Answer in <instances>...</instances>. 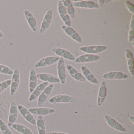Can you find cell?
Segmentation results:
<instances>
[{
  "label": "cell",
  "mask_w": 134,
  "mask_h": 134,
  "mask_svg": "<svg viewBox=\"0 0 134 134\" xmlns=\"http://www.w3.org/2000/svg\"><path fill=\"white\" fill-rule=\"evenodd\" d=\"M37 77L36 70L34 69H31L29 76V92L32 93L37 86Z\"/></svg>",
  "instance_id": "obj_25"
},
{
  "label": "cell",
  "mask_w": 134,
  "mask_h": 134,
  "mask_svg": "<svg viewBox=\"0 0 134 134\" xmlns=\"http://www.w3.org/2000/svg\"><path fill=\"white\" fill-rule=\"evenodd\" d=\"M20 73L18 68H16L14 71L12 78L11 84L10 94L11 96H14L17 91L20 83Z\"/></svg>",
  "instance_id": "obj_7"
},
{
  "label": "cell",
  "mask_w": 134,
  "mask_h": 134,
  "mask_svg": "<svg viewBox=\"0 0 134 134\" xmlns=\"http://www.w3.org/2000/svg\"><path fill=\"white\" fill-rule=\"evenodd\" d=\"M29 111L32 114L38 116H47L55 113V110L53 108L46 107L31 108L29 109Z\"/></svg>",
  "instance_id": "obj_13"
},
{
  "label": "cell",
  "mask_w": 134,
  "mask_h": 134,
  "mask_svg": "<svg viewBox=\"0 0 134 134\" xmlns=\"http://www.w3.org/2000/svg\"><path fill=\"white\" fill-rule=\"evenodd\" d=\"M100 58V56L96 55L84 54L75 59L74 62L76 63H92L98 61Z\"/></svg>",
  "instance_id": "obj_6"
},
{
  "label": "cell",
  "mask_w": 134,
  "mask_h": 134,
  "mask_svg": "<svg viewBox=\"0 0 134 134\" xmlns=\"http://www.w3.org/2000/svg\"><path fill=\"white\" fill-rule=\"evenodd\" d=\"M107 48V46L105 45H94L83 46L80 48V50L87 54L95 55L105 51Z\"/></svg>",
  "instance_id": "obj_2"
},
{
  "label": "cell",
  "mask_w": 134,
  "mask_h": 134,
  "mask_svg": "<svg viewBox=\"0 0 134 134\" xmlns=\"http://www.w3.org/2000/svg\"><path fill=\"white\" fill-rule=\"evenodd\" d=\"M62 29L65 33L73 40L79 43L82 42V40L78 33L71 27H69L66 25H63Z\"/></svg>",
  "instance_id": "obj_18"
},
{
  "label": "cell",
  "mask_w": 134,
  "mask_h": 134,
  "mask_svg": "<svg viewBox=\"0 0 134 134\" xmlns=\"http://www.w3.org/2000/svg\"><path fill=\"white\" fill-rule=\"evenodd\" d=\"M54 88V85L51 84L49 85L43 91V92L38 97V102H37V106L38 107H41L44 104V103L49 97V95L53 91Z\"/></svg>",
  "instance_id": "obj_12"
},
{
  "label": "cell",
  "mask_w": 134,
  "mask_h": 134,
  "mask_svg": "<svg viewBox=\"0 0 134 134\" xmlns=\"http://www.w3.org/2000/svg\"><path fill=\"white\" fill-rule=\"evenodd\" d=\"M37 79L43 81L44 82H48L51 83H60L59 78L55 76L47 73H38L37 74Z\"/></svg>",
  "instance_id": "obj_21"
},
{
  "label": "cell",
  "mask_w": 134,
  "mask_h": 134,
  "mask_svg": "<svg viewBox=\"0 0 134 134\" xmlns=\"http://www.w3.org/2000/svg\"><path fill=\"white\" fill-rule=\"evenodd\" d=\"M11 127L15 131L22 134H34L29 128L21 124L15 123Z\"/></svg>",
  "instance_id": "obj_26"
},
{
  "label": "cell",
  "mask_w": 134,
  "mask_h": 134,
  "mask_svg": "<svg viewBox=\"0 0 134 134\" xmlns=\"http://www.w3.org/2000/svg\"><path fill=\"white\" fill-rule=\"evenodd\" d=\"M73 6L76 8H88V9H98L99 7L98 4L90 1H81L73 4Z\"/></svg>",
  "instance_id": "obj_20"
},
{
  "label": "cell",
  "mask_w": 134,
  "mask_h": 134,
  "mask_svg": "<svg viewBox=\"0 0 134 134\" xmlns=\"http://www.w3.org/2000/svg\"><path fill=\"white\" fill-rule=\"evenodd\" d=\"M66 68L69 74L74 80L81 82L86 81V80L84 76L79 72L72 66L70 65H67Z\"/></svg>",
  "instance_id": "obj_19"
},
{
  "label": "cell",
  "mask_w": 134,
  "mask_h": 134,
  "mask_svg": "<svg viewBox=\"0 0 134 134\" xmlns=\"http://www.w3.org/2000/svg\"><path fill=\"white\" fill-rule=\"evenodd\" d=\"M4 35L3 34V33L1 32V31L0 30V38H2L3 37Z\"/></svg>",
  "instance_id": "obj_37"
},
{
  "label": "cell",
  "mask_w": 134,
  "mask_h": 134,
  "mask_svg": "<svg viewBox=\"0 0 134 134\" xmlns=\"http://www.w3.org/2000/svg\"><path fill=\"white\" fill-rule=\"evenodd\" d=\"M125 54L129 73L131 76H133L134 74V58L133 54L129 49H125Z\"/></svg>",
  "instance_id": "obj_24"
},
{
  "label": "cell",
  "mask_w": 134,
  "mask_h": 134,
  "mask_svg": "<svg viewBox=\"0 0 134 134\" xmlns=\"http://www.w3.org/2000/svg\"><path fill=\"white\" fill-rule=\"evenodd\" d=\"M0 73L7 75H12L14 73V71L8 66L0 64Z\"/></svg>",
  "instance_id": "obj_31"
},
{
  "label": "cell",
  "mask_w": 134,
  "mask_h": 134,
  "mask_svg": "<svg viewBox=\"0 0 134 134\" xmlns=\"http://www.w3.org/2000/svg\"><path fill=\"white\" fill-rule=\"evenodd\" d=\"M128 76L120 72H110L106 73L102 76V78L105 80H125Z\"/></svg>",
  "instance_id": "obj_14"
},
{
  "label": "cell",
  "mask_w": 134,
  "mask_h": 134,
  "mask_svg": "<svg viewBox=\"0 0 134 134\" xmlns=\"http://www.w3.org/2000/svg\"><path fill=\"white\" fill-rule=\"evenodd\" d=\"M36 125L39 134H46L45 121L43 116H38Z\"/></svg>",
  "instance_id": "obj_27"
},
{
  "label": "cell",
  "mask_w": 134,
  "mask_h": 134,
  "mask_svg": "<svg viewBox=\"0 0 134 134\" xmlns=\"http://www.w3.org/2000/svg\"><path fill=\"white\" fill-rule=\"evenodd\" d=\"M58 62L57 71L59 76L58 78L60 80L61 83L62 84H64L65 83L66 76L64 59L60 57Z\"/></svg>",
  "instance_id": "obj_11"
},
{
  "label": "cell",
  "mask_w": 134,
  "mask_h": 134,
  "mask_svg": "<svg viewBox=\"0 0 134 134\" xmlns=\"http://www.w3.org/2000/svg\"><path fill=\"white\" fill-rule=\"evenodd\" d=\"M81 72L83 74V76L88 81L95 85L98 84L99 82L98 80L95 77L93 74H92L90 70L85 66H81Z\"/></svg>",
  "instance_id": "obj_23"
},
{
  "label": "cell",
  "mask_w": 134,
  "mask_h": 134,
  "mask_svg": "<svg viewBox=\"0 0 134 134\" xmlns=\"http://www.w3.org/2000/svg\"><path fill=\"white\" fill-rule=\"evenodd\" d=\"M107 93L106 83L105 81H102L100 84V87L99 90L97 103L98 106L100 107L104 102L106 97Z\"/></svg>",
  "instance_id": "obj_16"
},
{
  "label": "cell",
  "mask_w": 134,
  "mask_h": 134,
  "mask_svg": "<svg viewBox=\"0 0 134 134\" xmlns=\"http://www.w3.org/2000/svg\"><path fill=\"white\" fill-rule=\"evenodd\" d=\"M48 85L49 83L48 82H43L37 86L32 93H31L29 98V101L30 102H33L37 98L43 91Z\"/></svg>",
  "instance_id": "obj_17"
},
{
  "label": "cell",
  "mask_w": 134,
  "mask_h": 134,
  "mask_svg": "<svg viewBox=\"0 0 134 134\" xmlns=\"http://www.w3.org/2000/svg\"><path fill=\"white\" fill-rule=\"evenodd\" d=\"M60 57L58 56H51L45 57L41 59L36 63V68L45 67L55 64L58 62Z\"/></svg>",
  "instance_id": "obj_5"
},
{
  "label": "cell",
  "mask_w": 134,
  "mask_h": 134,
  "mask_svg": "<svg viewBox=\"0 0 134 134\" xmlns=\"http://www.w3.org/2000/svg\"><path fill=\"white\" fill-rule=\"evenodd\" d=\"M24 14L25 18L31 29L34 32H36L37 30V23L33 15L27 10H24Z\"/></svg>",
  "instance_id": "obj_22"
},
{
  "label": "cell",
  "mask_w": 134,
  "mask_h": 134,
  "mask_svg": "<svg viewBox=\"0 0 134 134\" xmlns=\"http://www.w3.org/2000/svg\"><path fill=\"white\" fill-rule=\"evenodd\" d=\"M46 134H69L65 132H48Z\"/></svg>",
  "instance_id": "obj_34"
},
{
  "label": "cell",
  "mask_w": 134,
  "mask_h": 134,
  "mask_svg": "<svg viewBox=\"0 0 134 134\" xmlns=\"http://www.w3.org/2000/svg\"><path fill=\"white\" fill-rule=\"evenodd\" d=\"M58 11L60 18L65 25L69 27L71 26V22L70 17L69 16L65 7L62 1H59L58 3Z\"/></svg>",
  "instance_id": "obj_3"
},
{
  "label": "cell",
  "mask_w": 134,
  "mask_h": 134,
  "mask_svg": "<svg viewBox=\"0 0 134 134\" xmlns=\"http://www.w3.org/2000/svg\"><path fill=\"white\" fill-rule=\"evenodd\" d=\"M129 120L134 124V116H129Z\"/></svg>",
  "instance_id": "obj_36"
},
{
  "label": "cell",
  "mask_w": 134,
  "mask_h": 134,
  "mask_svg": "<svg viewBox=\"0 0 134 134\" xmlns=\"http://www.w3.org/2000/svg\"><path fill=\"white\" fill-rule=\"evenodd\" d=\"M53 16V13L52 9H50L48 10L44 17L40 29V32L41 34L44 33L48 29L51 23Z\"/></svg>",
  "instance_id": "obj_9"
},
{
  "label": "cell",
  "mask_w": 134,
  "mask_h": 134,
  "mask_svg": "<svg viewBox=\"0 0 134 134\" xmlns=\"http://www.w3.org/2000/svg\"><path fill=\"white\" fill-rule=\"evenodd\" d=\"M17 106L19 111L23 117L31 124L36 125V121L29 109L21 105H18Z\"/></svg>",
  "instance_id": "obj_8"
},
{
  "label": "cell",
  "mask_w": 134,
  "mask_h": 134,
  "mask_svg": "<svg viewBox=\"0 0 134 134\" xmlns=\"http://www.w3.org/2000/svg\"><path fill=\"white\" fill-rule=\"evenodd\" d=\"M11 82V80H8L0 83V94L10 86Z\"/></svg>",
  "instance_id": "obj_32"
},
{
  "label": "cell",
  "mask_w": 134,
  "mask_h": 134,
  "mask_svg": "<svg viewBox=\"0 0 134 134\" xmlns=\"http://www.w3.org/2000/svg\"><path fill=\"white\" fill-rule=\"evenodd\" d=\"M134 16L132 15L130 24L129 32L128 41L132 42L134 40Z\"/></svg>",
  "instance_id": "obj_29"
},
{
  "label": "cell",
  "mask_w": 134,
  "mask_h": 134,
  "mask_svg": "<svg viewBox=\"0 0 134 134\" xmlns=\"http://www.w3.org/2000/svg\"><path fill=\"white\" fill-rule=\"evenodd\" d=\"M62 2L67 11L69 16L72 19L75 18V10L71 2L69 0H62Z\"/></svg>",
  "instance_id": "obj_28"
},
{
  "label": "cell",
  "mask_w": 134,
  "mask_h": 134,
  "mask_svg": "<svg viewBox=\"0 0 134 134\" xmlns=\"http://www.w3.org/2000/svg\"><path fill=\"white\" fill-rule=\"evenodd\" d=\"M52 52L56 55L60 57L63 58V59L69 60L70 61H74L75 58L71 52L66 49L63 48H54L52 49Z\"/></svg>",
  "instance_id": "obj_15"
},
{
  "label": "cell",
  "mask_w": 134,
  "mask_h": 134,
  "mask_svg": "<svg viewBox=\"0 0 134 134\" xmlns=\"http://www.w3.org/2000/svg\"><path fill=\"white\" fill-rule=\"evenodd\" d=\"M18 111L16 103L14 101H12L10 104L8 123V125L9 127H11L16 122L18 116Z\"/></svg>",
  "instance_id": "obj_4"
},
{
  "label": "cell",
  "mask_w": 134,
  "mask_h": 134,
  "mask_svg": "<svg viewBox=\"0 0 134 134\" xmlns=\"http://www.w3.org/2000/svg\"><path fill=\"white\" fill-rule=\"evenodd\" d=\"M104 118L108 125L114 130L120 132H126V129L110 116L105 114L104 115Z\"/></svg>",
  "instance_id": "obj_10"
},
{
  "label": "cell",
  "mask_w": 134,
  "mask_h": 134,
  "mask_svg": "<svg viewBox=\"0 0 134 134\" xmlns=\"http://www.w3.org/2000/svg\"><path fill=\"white\" fill-rule=\"evenodd\" d=\"M125 4L126 6V7L129 10L130 12L134 14V5L131 3H130L129 1H125Z\"/></svg>",
  "instance_id": "obj_33"
},
{
  "label": "cell",
  "mask_w": 134,
  "mask_h": 134,
  "mask_svg": "<svg viewBox=\"0 0 134 134\" xmlns=\"http://www.w3.org/2000/svg\"><path fill=\"white\" fill-rule=\"evenodd\" d=\"M76 99L74 97L67 95H58L49 99V102L52 104L58 103H72L75 102Z\"/></svg>",
  "instance_id": "obj_1"
},
{
  "label": "cell",
  "mask_w": 134,
  "mask_h": 134,
  "mask_svg": "<svg viewBox=\"0 0 134 134\" xmlns=\"http://www.w3.org/2000/svg\"><path fill=\"white\" fill-rule=\"evenodd\" d=\"M105 1L104 0H99L98 1L99 2V7H102L103 6V4L105 3Z\"/></svg>",
  "instance_id": "obj_35"
},
{
  "label": "cell",
  "mask_w": 134,
  "mask_h": 134,
  "mask_svg": "<svg viewBox=\"0 0 134 134\" xmlns=\"http://www.w3.org/2000/svg\"><path fill=\"white\" fill-rule=\"evenodd\" d=\"M0 130L3 134H13L7 125L2 120H0Z\"/></svg>",
  "instance_id": "obj_30"
}]
</instances>
